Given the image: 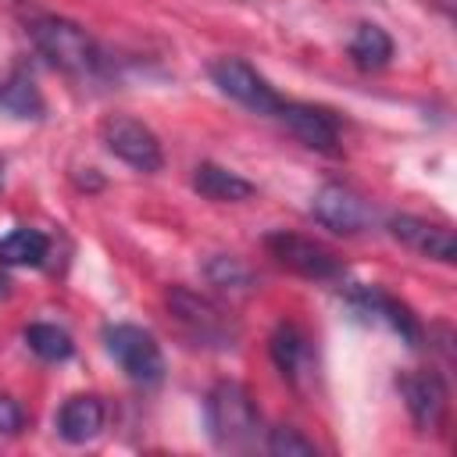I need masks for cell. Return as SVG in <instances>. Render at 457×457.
Segmentation results:
<instances>
[{"label":"cell","instance_id":"obj_20","mask_svg":"<svg viewBox=\"0 0 457 457\" xmlns=\"http://www.w3.org/2000/svg\"><path fill=\"white\" fill-rule=\"evenodd\" d=\"M25 343H29V350H32L39 361H68V357L75 353L71 336H68L64 328L50 325V321L29 325V328H25Z\"/></svg>","mask_w":457,"mask_h":457},{"label":"cell","instance_id":"obj_10","mask_svg":"<svg viewBox=\"0 0 457 457\" xmlns=\"http://www.w3.org/2000/svg\"><path fill=\"white\" fill-rule=\"evenodd\" d=\"M396 389L403 396V407L411 421L421 432H436L446 414V386L436 371H403L396 378Z\"/></svg>","mask_w":457,"mask_h":457},{"label":"cell","instance_id":"obj_19","mask_svg":"<svg viewBox=\"0 0 457 457\" xmlns=\"http://www.w3.org/2000/svg\"><path fill=\"white\" fill-rule=\"evenodd\" d=\"M204 275H207V282H211L218 293H225V296H246V293H253V275H250V268H246L239 257L218 253V257H211V261L204 264Z\"/></svg>","mask_w":457,"mask_h":457},{"label":"cell","instance_id":"obj_15","mask_svg":"<svg viewBox=\"0 0 457 457\" xmlns=\"http://www.w3.org/2000/svg\"><path fill=\"white\" fill-rule=\"evenodd\" d=\"M193 189L214 204H239V200L253 196V182H246L243 175H236L214 161H200L193 168Z\"/></svg>","mask_w":457,"mask_h":457},{"label":"cell","instance_id":"obj_18","mask_svg":"<svg viewBox=\"0 0 457 457\" xmlns=\"http://www.w3.org/2000/svg\"><path fill=\"white\" fill-rule=\"evenodd\" d=\"M43 96L32 82L29 71H11L0 86V111H7L11 118H43Z\"/></svg>","mask_w":457,"mask_h":457},{"label":"cell","instance_id":"obj_24","mask_svg":"<svg viewBox=\"0 0 457 457\" xmlns=\"http://www.w3.org/2000/svg\"><path fill=\"white\" fill-rule=\"evenodd\" d=\"M4 286H7V282H4V275H0V293H4Z\"/></svg>","mask_w":457,"mask_h":457},{"label":"cell","instance_id":"obj_22","mask_svg":"<svg viewBox=\"0 0 457 457\" xmlns=\"http://www.w3.org/2000/svg\"><path fill=\"white\" fill-rule=\"evenodd\" d=\"M21 425H25L21 403H18L14 396L0 393V432H4V436H14V432H21Z\"/></svg>","mask_w":457,"mask_h":457},{"label":"cell","instance_id":"obj_12","mask_svg":"<svg viewBox=\"0 0 457 457\" xmlns=\"http://www.w3.org/2000/svg\"><path fill=\"white\" fill-rule=\"evenodd\" d=\"M350 303L361 311V314H371V318H382L407 346H418L421 343V336H425V328H421V321L411 314V307L407 303H400L396 296H389V293H382V289H375V286H361V289H353L350 293Z\"/></svg>","mask_w":457,"mask_h":457},{"label":"cell","instance_id":"obj_5","mask_svg":"<svg viewBox=\"0 0 457 457\" xmlns=\"http://www.w3.org/2000/svg\"><path fill=\"white\" fill-rule=\"evenodd\" d=\"M100 143L107 146V154H114L118 161H125L136 171H161V164H164L161 139L139 118H129V114L104 118L100 121Z\"/></svg>","mask_w":457,"mask_h":457},{"label":"cell","instance_id":"obj_2","mask_svg":"<svg viewBox=\"0 0 457 457\" xmlns=\"http://www.w3.org/2000/svg\"><path fill=\"white\" fill-rule=\"evenodd\" d=\"M164 303H168V318L193 346L232 350L239 343V321L218 300H211L196 289H186V286H171L164 293Z\"/></svg>","mask_w":457,"mask_h":457},{"label":"cell","instance_id":"obj_21","mask_svg":"<svg viewBox=\"0 0 457 457\" xmlns=\"http://www.w3.org/2000/svg\"><path fill=\"white\" fill-rule=\"evenodd\" d=\"M268 453H275V457H314L318 446L307 436H300L296 428L278 425V428L268 432Z\"/></svg>","mask_w":457,"mask_h":457},{"label":"cell","instance_id":"obj_6","mask_svg":"<svg viewBox=\"0 0 457 457\" xmlns=\"http://www.w3.org/2000/svg\"><path fill=\"white\" fill-rule=\"evenodd\" d=\"M211 82L225 96H232L236 104H243L253 114H271L275 118V111L282 104V96L275 93V86L250 61H243V57H218L211 64Z\"/></svg>","mask_w":457,"mask_h":457},{"label":"cell","instance_id":"obj_13","mask_svg":"<svg viewBox=\"0 0 457 457\" xmlns=\"http://www.w3.org/2000/svg\"><path fill=\"white\" fill-rule=\"evenodd\" d=\"M104 421H107L104 400L93 396V393H79V396H68L61 403V411L54 418V428L64 443L82 446V443H93L104 432Z\"/></svg>","mask_w":457,"mask_h":457},{"label":"cell","instance_id":"obj_14","mask_svg":"<svg viewBox=\"0 0 457 457\" xmlns=\"http://www.w3.org/2000/svg\"><path fill=\"white\" fill-rule=\"evenodd\" d=\"M268 350H271V361L282 371V378H289L293 386H300V378L311 368V343H307V336L293 321H278L275 332H271V339H268Z\"/></svg>","mask_w":457,"mask_h":457},{"label":"cell","instance_id":"obj_9","mask_svg":"<svg viewBox=\"0 0 457 457\" xmlns=\"http://www.w3.org/2000/svg\"><path fill=\"white\" fill-rule=\"evenodd\" d=\"M386 228L396 243H403L407 250H414L421 257H432L439 264L457 261V236H453L450 225H439V221H428V218H418V214H393L386 221Z\"/></svg>","mask_w":457,"mask_h":457},{"label":"cell","instance_id":"obj_23","mask_svg":"<svg viewBox=\"0 0 457 457\" xmlns=\"http://www.w3.org/2000/svg\"><path fill=\"white\" fill-rule=\"evenodd\" d=\"M0 189H4V161H0Z\"/></svg>","mask_w":457,"mask_h":457},{"label":"cell","instance_id":"obj_8","mask_svg":"<svg viewBox=\"0 0 457 457\" xmlns=\"http://www.w3.org/2000/svg\"><path fill=\"white\" fill-rule=\"evenodd\" d=\"M311 218L321 225V228H328V232H339V236H357V232H364L368 225H371V207L353 193V189H346V186H339V182H325L318 193H314V200H311Z\"/></svg>","mask_w":457,"mask_h":457},{"label":"cell","instance_id":"obj_7","mask_svg":"<svg viewBox=\"0 0 457 457\" xmlns=\"http://www.w3.org/2000/svg\"><path fill=\"white\" fill-rule=\"evenodd\" d=\"M264 246H268V253L282 268H289V271H296L303 278H314V282L343 278V261L328 246H321V243H314L307 236H296V232H286L282 228V232H268L264 236Z\"/></svg>","mask_w":457,"mask_h":457},{"label":"cell","instance_id":"obj_1","mask_svg":"<svg viewBox=\"0 0 457 457\" xmlns=\"http://www.w3.org/2000/svg\"><path fill=\"white\" fill-rule=\"evenodd\" d=\"M29 39L57 71H64L71 79H96L104 71V54H100L96 39L68 18H57V14L32 18Z\"/></svg>","mask_w":457,"mask_h":457},{"label":"cell","instance_id":"obj_3","mask_svg":"<svg viewBox=\"0 0 457 457\" xmlns=\"http://www.w3.org/2000/svg\"><path fill=\"white\" fill-rule=\"evenodd\" d=\"M207 436L218 450H250L261 432V411L243 382L221 378L204 400Z\"/></svg>","mask_w":457,"mask_h":457},{"label":"cell","instance_id":"obj_17","mask_svg":"<svg viewBox=\"0 0 457 457\" xmlns=\"http://www.w3.org/2000/svg\"><path fill=\"white\" fill-rule=\"evenodd\" d=\"M50 253V239L39 232V228H11L4 239H0V264L4 268H39Z\"/></svg>","mask_w":457,"mask_h":457},{"label":"cell","instance_id":"obj_4","mask_svg":"<svg viewBox=\"0 0 457 457\" xmlns=\"http://www.w3.org/2000/svg\"><path fill=\"white\" fill-rule=\"evenodd\" d=\"M104 350L136 386H157L164 378V353H161L157 339L139 325H129V321L107 325Z\"/></svg>","mask_w":457,"mask_h":457},{"label":"cell","instance_id":"obj_11","mask_svg":"<svg viewBox=\"0 0 457 457\" xmlns=\"http://www.w3.org/2000/svg\"><path fill=\"white\" fill-rule=\"evenodd\" d=\"M275 118L311 150L321 154H336L339 150V121L332 111L314 107V104H296V100H282Z\"/></svg>","mask_w":457,"mask_h":457},{"label":"cell","instance_id":"obj_16","mask_svg":"<svg viewBox=\"0 0 457 457\" xmlns=\"http://www.w3.org/2000/svg\"><path fill=\"white\" fill-rule=\"evenodd\" d=\"M350 61L361 68V71H382L389 61H393V36L382 29V25H357V32L350 36Z\"/></svg>","mask_w":457,"mask_h":457}]
</instances>
